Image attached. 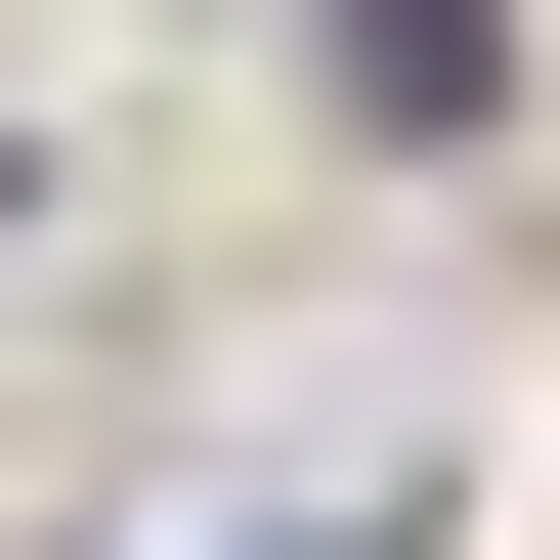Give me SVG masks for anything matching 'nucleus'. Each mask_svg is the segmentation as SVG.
<instances>
[{
    "label": "nucleus",
    "instance_id": "f257e3e1",
    "mask_svg": "<svg viewBox=\"0 0 560 560\" xmlns=\"http://www.w3.org/2000/svg\"><path fill=\"white\" fill-rule=\"evenodd\" d=\"M346 86H388V130H475V86H517V0H346Z\"/></svg>",
    "mask_w": 560,
    "mask_h": 560
}]
</instances>
